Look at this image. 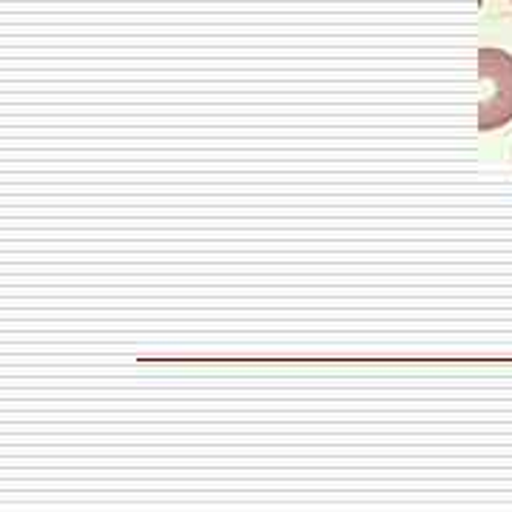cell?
Returning <instances> with one entry per match:
<instances>
[{"mask_svg": "<svg viewBox=\"0 0 512 512\" xmlns=\"http://www.w3.org/2000/svg\"><path fill=\"white\" fill-rule=\"evenodd\" d=\"M478 77L487 97L478 109V131H495L512 120V55L504 49H478Z\"/></svg>", "mask_w": 512, "mask_h": 512, "instance_id": "cell-1", "label": "cell"}]
</instances>
